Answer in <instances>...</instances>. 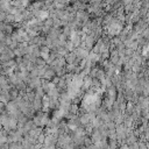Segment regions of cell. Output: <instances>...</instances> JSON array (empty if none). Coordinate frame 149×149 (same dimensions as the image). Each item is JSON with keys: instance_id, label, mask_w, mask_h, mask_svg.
<instances>
[{"instance_id": "1", "label": "cell", "mask_w": 149, "mask_h": 149, "mask_svg": "<svg viewBox=\"0 0 149 149\" xmlns=\"http://www.w3.org/2000/svg\"><path fill=\"white\" fill-rule=\"evenodd\" d=\"M29 86L32 89H39L41 86V80L39 78H33L32 80H29Z\"/></svg>"}, {"instance_id": "2", "label": "cell", "mask_w": 149, "mask_h": 149, "mask_svg": "<svg viewBox=\"0 0 149 149\" xmlns=\"http://www.w3.org/2000/svg\"><path fill=\"white\" fill-rule=\"evenodd\" d=\"M41 135V128H34L29 132V136H32L33 139H37Z\"/></svg>"}, {"instance_id": "3", "label": "cell", "mask_w": 149, "mask_h": 149, "mask_svg": "<svg viewBox=\"0 0 149 149\" xmlns=\"http://www.w3.org/2000/svg\"><path fill=\"white\" fill-rule=\"evenodd\" d=\"M12 28H13V27H12L11 24H9V26H8V24H6V27H5V30H4V32H5L6 34H11V33H12V30H13Z\"/></svg>"}]
</instances>
